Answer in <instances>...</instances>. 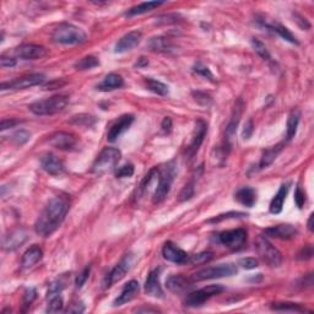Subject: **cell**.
Returning a JSON list of instances; mask_svg holds the SVG:
<instances>
[{
    "instance_id": "obj_1",
    "label": "cell",
    "mask_w": 314,
    "mask_h": 314,
    "mask_svg": "<svg viewBox=\"0 0 314 314\" xmlns=\"http://www.w3.org/2000/svg\"><path fill=\"white\" fill-rule=\"evenodd\" d=\"M69 209H70V202L65 195H57L49 200L45 210L41 213L36 221V233L42 237L53 235L65 220Z\"/></svg>"
},
{
    "instance_id": "obj_2",
    "label": "cell",
    "mask_w": 314,
    "mask_h": 314,
    "mask_svg": "<svg viewBox=\"0 0 314 314\" xmlns=\"http://www.w3.org/2000/svg\"><path fill=\"white\" fill-rule=\"evenodd\" d=\"M52 40L58 45L75 46L81 45L87 40L84 30L73 24H60L52 34Z\"/></svg>"
},
{
    "instance_id": "obj_3",
    "label": "cell",
    "mask_w": 314,
    "mask_h": 314,
    "mask_svg": "<svg viewBox=\"0 0 314 314\" xmlns=\"http://www.w3.org/2000/svg\"><path fill=\"white\" fill-rule=\"evenodd\" d=\"M69 103V97L67 96H53L47 100L37 101L30 104V111L36 115H53L57 113L64 111Z\"/></svg>"
},
{
    "instance_id": "obj_4",
    "label": "cell",
    "mask_w": 314,
    "mask_h": 314,
    "mask_svg": "<svg viewBox=\"0 0 314 314\" xmlns=\"http://www.w3.org/2000/svg\"><path fill=\"white\" fill-rule=\"evenodd\" d=\"M122 152L115 147H106L101 151L100 155L95 160L92 165V173L97 176H102L114 169L120 161Z\"/></svg>"
},
{
    "instance_id": "obj_5",
    "label": "cell",
    "mask_w": 314,
    "mask_h": 314,
    "mask_svg": "<svg viewBox=\"0 0 314 314\" xmlns=\"http://www.w3.org/2000/svg\"><path fill=\"white\" fill-rule=\"evenodd\" d=\"M176 176V166L173 162L166 165L159 176V183H157L156 191L153 193V204H160L166 199L167 194L171 191L173 180Z\"/></svg>"
},
{
    "instance_id": "obj_6",
    "label": "cell",
    "mask_w": 314,
    "mask_h": 314,
    "mask_svg": "<svg viewBox=\"0 0 314 314\" xmlns=\"http://www.w3.org/2000/svg\"><path fill=\"white\" fill-rule=\"evenodd\" d=\"M258 254L270 268H279L282 263V255L277 248H275L264 236H259L255 241Z\"/></svg>"
},
{
    "instance_id": "obj_7",
    "label": "cell",
    "mask_w": 314,
    "mask_h": 314,
    "mask_svg": "<svg viewBox=\"0 0 314 314\" xmlns=\"http://www.w3.org/2000/svg\"><path fill=\"white\" fill-rule=\"evenodd\" d=\"M237 274V268L235 264H220L217 266H211L195 272L193 275L194 281H204L211 279H220V277L232 276Z\"/></svg>"
},
{
    "instance_id": "obj_8",
    "label": "cell",
    "mask_w": 314,
    "mask_h": 314,
    "mask_svg": "<svg viewBox=\"0 0 314 314\" xmlns=\"http://www.w3.org/2000/svg\"><path fill=\"white\" fill-rule=\"evenodd\" d=\"M222 291H224V287L221 285H209L202 288V290L189 293L186 298V304L189 305V307H199L203 303L208 301L209 298H211L215 294L221 293Z\"/></svg>"
},
{
    "instance_id": "obj_9",
    "label": "cell",
    "mask_w": 314,
    "mask_h": 314,
    "mask_svg": "<svg viewBox=\"0 0 314 314\" xmlns=\"http://www.w3.org/2000/svg\"><path fill=\"white\" fill-rule=\"evenodd\" d=\"M45 75L42 74H31V75L23 76V78H18L13 81L3 82L2 90H12V91H19V90H26L30 87L37 86L45 82Z\"/></svg>"
},
{
    "instance_id": "obj_10",
    "label": "cell",
    "mask_w": 314,
    "mask_h": 314,
    "mask_svg": "<svg viewBox=\"0 0 314 314\" xmlns=\"http://www.w3.org/2000/svg\"><path fill=\"white\" fill-rule=\"evenodd\" d=\"M131 264H133V255L126 254L117 265L113 268L111 271L107 274L106 280H104V287H111L112 285H114L115 282H119L126 275V272L129 271L131 268Z\"/></svg>"
},
{
    "instance_id": "obj_11",
    "label": "cell",
    "mask_w": 314,
    "mask_h": 314,
    "mask_svg": "<svg viewBox=\"0 0 314 314\" xmlns=\"http://www.w3.org/2000/svg\"><path fill=\"white\" fill-rule=\"evenodd\" d=\"M220 243L224 244L225 247L230 249H239L243 247V244L247 241V232L243 228H237V230L224 231L219 235Z\"/></svg>"
},
{
    "instance_id": "obj_12",
    "label": "cell",
    "mask_w": 314,
    "mask_h": 314,
    "mask_svg": "<svg viewBox=\"0 0 314 314\" xmlns=\"http://www.w3.org/2000/svg\"><path fill=\"white\" fill-rule=\"evenodd\" d=\"M206 131H208L206 123L202 119L197 120V123H195L194 133H193V136H192V141H191V144L188 145V147H187V151H186L187 160L193 159V157L195 156V153L198 152V150H199V147L203 144Z\"/></svg>"
},
{
    "instance_id": "obj_13",
    "label": "cell",
    "mask_w": 314,
    "mask_h": 314,
    "mask_svg": "<svg viewBox=\"0 0 314 314\" xmlns=\"http://www.w3.org/2000/svg\"><path fill=\"white\" fill-rule=\"evenodd\" d=\"M48 51L43 46L21 45L15 49V56L24 60H36L46 57Z\"/></svg>"
},
{
    "instance_id": "obj_14",
    "label": "cell",
    "mask_w": 314,
    "mask_h": 314,
    "mask_svg": "<svg viewBox=\"0 0 314 314\" xmlns=\"http://www.w3.org/2000/svg\"><path fill=\"white\" fill-rule=\"evenodd\" d=\"M134 122V115L131 114H124L119 119L117 120L113 125L111 126V129L108 130V134H107V140L109 142H114L118 137L122 135L124 131L128 130L130 128V125Z\"/></svg>"
},
{
    "instance_id": "obj_15",
    "label": "cell",
    "mask_w": 314,
    "mask_h": 314,
    "mask_svg": "<svg viewBox=\"0 0 314 314\" xmlns=\"http://www.w3.org/2000/svg\"><path fill=\"white\" fill-rule=\"evenodd\" d=\"M41 165L42 169L51 176H60L65 171L62 160L53 153H45L41 157Z\"/></svg>"
},
{
    "instance_id": "obj_16",
    "label": "cell",
    "mask_w": 314,
    "mask_h": 314,
    "mask_svg": "<svg viewBox=\"0 0 314 314\" xmlns=\"http://www.w3.org/2000/svg\"><path fill=\"white\" fill-rule=\"evenodd\" d=\"M162 254L166 260L171 261V263L176 264H184L188 261V254L184 252L183 249H181L180 247L176 246L172 242H167L165 243L164 249H162Z\"/></svg>"
},
{
    "instance_id": "obj_17",
    "label": "cell",
    "mask_w": 314,
    "mask_h": 314,
    "mask_svg": "<svg viewBox=\"0 0 314 314\" xmlns=\"http://www.w3.org/2000/svg\"><path fill=\"white\" fill-rule=\"evenodd\" d=\"M160 272H161L160 269L152 270L145 281V292L148 296L155 297V298L164 297V290H162V286L160 283Z\"/></svg>"
},
{
    "instance_id": "obj_18",
    "label": "cell",
    "mask_w": 314,
    "mask_h": 314,
    "mask_svg": "<svg viewBox=\"0 0 314 314\" xmlns=\"http://www.w3.org/2000/svg\"><path fill=\"white\" fill-rule=\"evenodd\" d=\"M141 32L140 31H131L128 32L126 35H124L122 38L117 42L115 45V53H124V52H128L130 49H133L140 43L141 41Z\"/></svg>"
},
{
    "instance_id": "obj_19",
    "label": "cell",
    "mask_w": 314,
    "mask_h": 314,
    "mask_svg": "<svg viewBox=\"0 0 314 314\" xmlns=\"http://www.w3.org/2000/svg\"><path fill=\"white\" fill-rule=\"evenodd\" d=\"M48 142L49 145L59 148V150H71V148L75 147L76 139L73 135L64 133V131H58V133H54L49 137Z\"/></svg>"
},
{
    "instance_id": "obj_20",
    "label": "cell",
    "mask_w": 314,
    "mask_h": 314,
    "mask_svg": "<svg viewBox=\"0 0 314 314\" xmlns=\"http://www.w3.org/2000/svg\"><path fill=\"white\" fill-rule=\"evenodd\" d=\"M27 238H29V236H27V233L25 232L24 230H19V228L18 230H14L9 233V235L4 237L3 248H4L5 250L12 252V250L18 249L19 247L23 246L25 242L27 241Z\"/></svg>"
},
{
    "instance_id": "obj_21",
    "label": "cell",
    "mask_w": 314,
    "mask_h": 314,
    "mask_svg": "<svg viewBox=\"0 0 314 314\" xmlns=\"http://www.w3.org/2000/svg\"><path fill=\"white\" fill-rule=\"evenodd\" d=\"M139 291H140L139 282L135 280L129 281V282H126L125 285H124L123 290L122 292H120L119 296L115 298L114 305H123V304H125V303L133 301L135 297L139 294Z\"/></svg>"
},
{
    "instance_id": "obj_22",
    "label": "cell",
    "mask_w": 314,
    "mask_h": 314,
    "mask_svg": "<svg viewBox=\"0 0 314 314\" xmlns=\"http://www.w3.org/2000/svg\"><path fill=\"white\" fill-rule=\"evenodd\" d=\"M242 108H243V102L241 100H238V102L236 103L235 108H233L232 112V117H231L230 123L226 126V144L230 145V141L232 140V137L236 135L237 131V126H238L239 119H241L242 115Z\"/></svg>"
},
{
    "instance_id": "obj_23",
    "label": "cell",
    "mask_w": 314,
    "mask_h": 314,
    "mask_svg": "<svg viewBox=\"0 0 314 314\" xmlns=\"http://www.w3.org/2000/svg\"><path fill=\"white\" fill-rule=\"evenodd\" d=\"M264 235L268 237H275L281 239H291L297 235V230L292 225H277L264 230Z\"/></svg>"
},
{
    "instance_id": "obj_24",
    "label": "cell",
    "mask_w": 314,
    "mask_h": 314,
    "mask_svg": "<svg viewBox=\"0 0 314 314\" xmlns=\"http://www.w3.org/2000/svg\"><path fill=\"white\" fill-rule=\"evenodd\" d=\"M166 287L171 292L175 293H182V292L189 290L192 287V281L183 275H171L166 281Z\"/></svg>"
},
{
    "instance_id": "obj_25",
    "label": "cell",
    "mask_w": 314,
    "mask_h": 314,
    "mask_svg": "<svg viewBox=\"0 0 314 314\" xmlns=\"http://www.w3.org/2000/svg\"><path fill=\"white\" fill-rule=\"evenodd\" d=\"M42 249L38 246H32L31 248H29L23 255V259H21V266H23V269L32 268V266L36 265L42 259Z\"/></svg>"
},
{
    "instance_id": "obj_26",
    "label": "cell",
    "mask_w": 314,
    "mask_h": 314,
    "mask_svg": "<svg viewBox=\"0 0 314 314\" xmlns=\"http://www.w3.org/2000/svg\"><path fill=\"white\" fill-rule=\"evenodd\" d=\"M288 189H290V184H282L280 187L279 192L276 193L274 198H272L271 203H270V213L271 214H280L282 211L283 203H285L286 197H287Z\"/></svg>"
},
{
    "instance_id": "obj_27",
    "label": "cell",
    "mask_w": 314,
    "mask_h": 314,
    "mask_svg": "<svg viewBox=\"0 0 314 314\" xmlns=\"http://www.w3.org/2000/svg\"><path fill=\"white\" fill-rule=\"evenodd\" d=\"M123 86H124V80L122 76L118 75V74L111 73L103 79V81H102L100 85H97V90L107 92V91L120 89V87H123Z\"/></svg>"
},
{
    "instance_id": "obj_28",
    "label": "cell",
    "mask_w": 314,
    "mask_h": 314,
    "mask_svg": "<svg viewBox=\"0 0 314 314\" xmlns=\"http://www.w3.org/2000/svg\"><path fill=\"white\" fill-rule=\"evenodd\" d=\"M282 148H283L282 142H281V144L272 146V147L266 148V150L263 152V156H261L260 162H259V169L263 170V169H266V167H269L270 165H271L272 162H274L275 160L277 159V156L280 155V152L282 151Z\"/></svg>"
},
{
    "instance_id": "obj_29",
    "label": "cell",
    "mask_w": 314,
    "mask_h": 314,
    "mask_svg": "<svg viewBox=\"0 0 314 314\" xmlns=\"http://www.w3.org/2000/svg\"><path fill=\"white\" fill-rule=\"evenodd\" d=\"M236 200L239 204L247 208H253L255 202H257V193L253 188H242L236 193Z\"/></svg>"
},
{
    "instance_id": "obj_30",
    "label": "cell",
    "mask_w": 314,
    "mask_h": 314,
    "mask_svg": "<svg viewBox=\"0 0 314 314\" xmlns=\"http://www.w3.org/2000/svg\"><path fill=\"white\" fill-rule=\"evenodd\" d=\"M147 47L152 52H159V53H161V52H170L173 49L172 42H171L169 38L161 37V36L150 38Z\"/></svg>"
},
{
    "instance_id": "obj_31",
    "label": "cell",
    "mask_w": 314,
    "mask_h": 314,
    "mask_svg": "<svg viewBox=\"0 0 314 314\" xmlns=\"http://www.w3.org/2000/svg\"><path fill=\"white\" fill-rule=\"evenodd\" d=\"M299 119H301V112H299L298 109H293V111L290 113L287 119V133H286V139L287 140H292L296 136Z\"/></svg>"
},
{
    "instance_id": "obj_32",
    "label": "cell",
    "mask_w": 314,
    "mask_h": 314,
    "mask_svg": "<svg viewBox=\"0 0 314 314\" xmlns=\"http://www.w3.org/2000/svg\"><path fill=\"white\" fill-rule=\"evenodd\" d=\"M69 280H70V276L68 274H63L60 275L59 277H57L53 282L49 285V290H48V297H54L58 296L69 283Z\"/></svg>"
},
{
    "instance_id": "obj_33",
    "label": "cell",
    "mask_w": 314,
    "mask_h": 314,
    "mask_svg": "<svg viewBox=\"0 0 314 314\" xmlns=\"http://www.w3.org/2000/svg\"><path fill=\"white\" fill-rule=\"evenodd\" d=\"M164 2H147V3H141V4L136 5V7L131 8L128 13H126V16H135V15H141V14H146L148 12H152L156 8L161 7L164 5Z\"/></svg>"
},
{
    "instance_id": "obj_34",
    "label": "cell",
    "mask_w": 314,
    "mask_h": 314,
    "mask_svg": "<svg viewBox=\"0 0 314 314\" xmlns=\"http://www.w3.org/2000/svg\"><path fill=\"white\" fill-rule=\"evenodd\" d=\"M268 29H271L274 30L275 32H276L277 35L280 36V37H282L283 40L287 41V42L290 43H293V45H298V41H297L296 36H294L292 32L290 31V30L287 29V27L282 26V25H279V24H274V25H269V26H266Z\"/></svg>"
},
{
    "instance_id": "obj_35",
    "label": "cell",
    "mask_w": 314,
    "mask_h": 314,
    "mask_svg": "<svg viewBox=\"0 0 314 314\" xmlns=\"http://www.w3.org/2000/svg\"><path fill=\"white\" fill-rule=\"evenodd\" d=\"M146 87H147V90H150L151 92L156 93V95H159V96L169 95V86L165 85L164 82L157 81V80H153V79L146 80Z\"/></svg>"
},
{
    "instance_id": "obj_36",
    "label": "cell",
    "mask_w": 314,
    "mask_h": 314,
    "mask_svg": "<svg viewBox=\"0 0 314 314\" xmlns=\"http://www.w3.org/2000/svg\"><path fill=\"white\" fill-rule=\"evenodd\" d=\"M98 65H100V62H98L97 58L93 56H87L80 59L75 64V68L78 70H90V69L98 67Z\"/></svg>"
},
{
    "instance_id": "obj_37",
    "label": "cell",
    "mask_w": 314,
    "mask_h": 314,
    "mask_svg": "<svg viewBox=\"0 0 314 314\" xmlns=\"http://www.w3.org/2000/svg\"><path fill=\"white\" fill-rule=\"evenodd\" d=\"M70 123L75 124V125H79V126H85V128H89V126H92L93 124L96 123V118L93 117V115H90V114H79V115H75V117L71 118Z\"/></svg>"
},
{
    "instance_id": "obj_38",
    "label": "cell",
    "mask_w": 314,
    "mask_h": 314,
    "mask_svg": "<svg viewBox=\"0 0 314 314\" xmlns=\"http://www.w3.org/2000/svg\"><path fill=\"white\" fill-rule=\"evenodd\" d=\"M271 308L274 310H281V312H305L304 308L296 303H275Z\"/></svg>"
},
{
    "instance_id": "obj_39",
    "label": "cell",
    "mask_w": 314,
    "mask_h": 314,
    "mask_svg": "<svg viewBox=\"0 0 314 314\" xmlns=\"http://www.w3.org/2000/svg\"><path fill=\"white\" fill-rule=\"evenodd\" d=\"M252 46H253V49L257 52V54L259 57L263 58L264 60H268V62L271 60V57H270L268 48H266V46L264 45L260 40H258V38H252Z\"/></svg>"
},
{
    "instance_id": "obj_40",
    "label": "cell",
    "mask_w": 314,
    "mask_h": 314,
    "mask_svg": "<svg viewBox=\"0 0 314 314\" xmlns=\"http://www.w3.org/2000/svg\"><path fill=\"white\" fill-rule=\"evenodd\" d=\"M192 96L194 97L195 102L199 103L200 106L208 107L213 103V98H211V96L208 95L206 92H203V91H193Z\"/></svg>"
},
{
    "instance_id": "obj_41",
    "label": "cell",
    "mask_w": 314,
    "mask_h": 314,
    "mask_svg": "<svg viewBox=\"0 0 314 314\" xmlns=\"http://www.w3.org/2000/svg\"><path fill=\"white\" fill-rule=\"evenodd\" d=\"M211 258H213V253L202 252L199 254L192 255L191 258H188V263L193 264V265H200V264H205L210 261Z\"/></svg>"
},
{
    "instance_id": "obj_42",
    "label": "cell",
    "mask_w": 314,
    "mask_h": 314,
    "mask_svg": "<svg viewBox=\"0 0 314 314\" xmlns=\"http://www.w3.org/2000/svg\"><path fill=\"white\" fill-rule=\"evenodd\" d=\"M47 313H58L63 310V298L59 296L52 297L48 307H47Z\"/></svg>"
},
{
    "instance_id": "obj_43",
    "label": "cell",
    "mask_w": 314,
    "mask_h": 314,
    "mask_svg": "<svg viewBox=\"0 0 314 314\" xmlns=\"http://www.w3.org/2000/svg\"><path fill=\"white\" fill-rule=\"evenodd\" d=\"M194 195V182H189L188 184L183 187L180 193V197H178V200L180 202H187V200L192 199V197Z\"/></svg>"
},
{
    "instance_id": "obj_44",
    "label": "cell",
    "mask_w": 314,
    "mask_h": 314,
    "mask_svg": "<svg viewBox=\"0 0 314 314\" xmlns=\"http://www.w3.org/2000/svg\"><path fill=\"white\" fill-rule=\"evenodd\" d=\"M243 216H247V215L243 214V213H236V211H231V213L219 215V216L209 220V222H211V224H216V222H221V221H224V220H227V219H235V217H243Z\"/></svg>"
},
{
    "instance_id": "obj_45",
    "label": "cell",
    "mask_w": 314,
    "mask_h": 314,
    "mask_svg": "<svg viewBox=\"0 0 314 314\" xmlns=\"http://www.w3.org/2000/svg\"><path fill=\"white\" fill-rule=\"evenodd\" d=\"M194 71L197 74H199V75L204 76V78L209 79V80H210V81L215 82L213 73H211L210 69H209L208 67H205V65H203V64H200V63H198V64L194 67Z\"/></svg>"
},
{
    "instance_id": "obj_46",
    "label": "cell",
    "mask_w": 314,
    "mask_h": 314,
    "mask_svg": "<svg viewBox=\"0 0 314 314\" xmlns=\"http://www.w3.org/2000/svg\"><path fill=\"white\" fill-rule=\"evenodd\" d=\"M134 175V166L133 165L128 164L124 165L123 167H120L119 170L115 172V177L117 178H126V177H131Z\"/></svg>"
},
{
    "instance_id": "obj_47",
    "label": "cell",
    "mask_w": 314,
    "mask_h": 314,
    "mask_svg": "<svg viewBox=\"0 0 314 314\" xmlns=\"http://www.w3.org/2000/svg\"><path fill=\"white\" fill-rule=\"evenodd\" d=\"M90 272H91V266H86L84 270H82L81 272L76 276V280H75V286L78 288H81L82 286H84V283L86 282V280L89 279L90 276Z\"/></svg>"
},
{
    "instance_id": "obj_48",
    "label": "cell",
    "mask_w": 314,
    "mask_h": 314,
    "mask_svg": "<svg viewBox=\"0 0 314 314\" xmlns=\"http://www.w3.org/2000/svg\"><path fill=\"white\" fill-rule=\"evenodd\" d=\"M29 139H30V134L25 130H20L13 135V141L15 142L16 145H23L25 144V142L29 141Z\"/></svg>"
},
{
    "instance_id": "obj_49",
    "label": "cell",
    "mask_w": 314,
    "mask_h": 314,
    "mask_svg": "<svg viewBox=\"0 0 314 314\" xmlns=\"http://www.w3.org/2000/svg\"><path fill=\"white\" fill-rule=\"evenodd\" d=\"M239 265L247 270H252V269L258 268L259 263L255 258H243L239 260Z\"/></svg>"
},
{
    "instance_id": "obj_50",
    "label": "cell",
    "mask_w": 314,
    "mask_h": 314,
    "mask_svg": "<svg viewBox=\"0 0 314 314\" xmlns=\"http://www.w3.org/2000/svg\"><path fill=\"white\" fill-rule=\"evenodd\" d=\"M294 203H296V205L298 206L299 209H302L305 203V194L299 187L296 189V192H294Z\"/></svg>"
},
{
    "instance_id": "obj_51",
    "label": "cell",
    "mask_w": 314,
    "mask_h": 314,
    "mask_svg": "<svg viewBox=\"0 0 314 314\" xmlns=\"http://www.w3.org/2000/svg\"><path fill=\"white\" fill-rule=\"evenodd\" d=\"M253 131H254V124H253L252 119H248L247 123L244 124L243 133H242V136H243V139L244 140L250 139V136H252Z\"/></svg>"
},
{
    "instance_id": "obj_52",
    "label": "cell",
    "mask_w": 314,
    "mask_h": 314,
    "mask_svg": "<svg viewBox=\"0 0 314 314\" xmlns=\"http://www.w3.org/2000/svg\"><path fill=\"white\" fill-rule=\"evenodd\" d=\"M35 298H36L35 288H27L24 294V304L26 305V307H29V305H31V303L35 301Z\"/></svg>"
},
{
    "instance_id": "obj_53",
    "label": "cell",
    "mask_w": 314,
    "mask_h": 314,
    "mask_svg": "<svg viewBox=\"0 0 314 314\" xmlns=\"http://www.w3.org/2000/svg\"><path fill=\"white\" fill-rule=\"evenodd\" d=\"M312 255H313V248L310 246H307L301 250V253L298 254V259H302V260H308V259L312 258Z\"/></svg>"
},
{
    "instance_id": "obj_54",
    "label": "cell",
    "mask_w": 314,
    "mask_h": 314,
    "mask_svg": "<svg viewBox=\"0 0 314 314\" xmlns=\"http://www.w3.org/2000/svg\"><path fill=\"white\" fill-rule=\"evenodd\" d=\"M82 312H85V305L82 304L81 302L74 303V304H71L67 309V313H82Z\"/></svg>"
},
{
    "instance_id": "obj_55",
    "label": "cell",
    "mask_w": 314,
    "mask_h": 314,
    "mask_svg": "<svg viewBox=\"0 0 314 314\" xmlns=\"http://www.w3.org/2000/svg\"><path fill=\"white\" fill-rule=\"evenodd\" d=\"M16 64V60L13 59V58H7L3 56L0 58V65L2 68H12Z\"/></svg>"
},
{
    "instance_id": "obj_56",
    "label": "cell",
    "mask_w": 314,
    "mask_h": 314,
    "mask_svg": "<svg viewBox=\"0 0 314 314\" xmlns=\"http://www.w3.org/2000/svg\"><path fill=\"white\" fill-rule=\"evenodd\" d=\"M161 128L165 133H170V131L172 130V119H171L170 117L164 118V120H162L161 123Z\"/></svg>"
},
{
    "instance_id": "obj_57",
    "label": "cell",
    "mask_w": 314,
    "mask_h": 314,
    "mask_svg": "<svg viewBox=\"0 0 314 314\" xmlns=\"http://www.w3.org/2000/svg\"><path fill=\"white\" fill-rule=\"evenodd\" d=\"M18 123H19V120H15V119H3L2 120V128L0 129H2V130H7V129L15 126Z\"/></svg>"
},
{
    "instance_id": "obj_58",
    "label": "cell",
    "mask_w": 314,
    "mask_h": 314,
    "mask_svg": "<svg viewBox=\"0 0 314 314\" xmlns=\"http://www.w3.org/2000/svg\"><path fill=\"white\" fill-rule=\"evenodd\" d=\"M147 64H148L147 59H146V58H144V57H141L139 59V62H137L135 65H136L137 68H141V67H145V65H147Z\"/></svg>"
},
{
    "instance_id": "obj_59",
    "label": "cell",
    "mask_w": 314,
    "mask_h": 314,
    "mask_svg": "<svg viewBox=\"0 0 314 314\" xmlns=\"http://www.w3.org/2000/svg\"><path fill=\"white\" fill-rule=\"evenodd\" d=\"M313 219H314V215L313 214H310V216H309V219H308V230L310 231V232H312V231L314 230V227H313Z\"/></svg>"
},
{
    "instance_id": "obj_60",
    "label": "cell",
    "mask_w": 314,
    "mask_h": 314,
    "mask_svg": "<svg viewBox=\"0 0 314 314\" xmlns=\"http://www.w3.org/2000/svg\"><path fill=\"white\" fill-rule=\"evenodd\" d=\"M136 312H157V309H148V308H139L136 309Z\"/></svg>"
}]
</instances>
